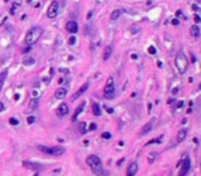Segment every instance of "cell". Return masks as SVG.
<instances>
[{
	"label": "cell",
	"instance_id": "83f0119b",
	"mask_svg": "<svg viewBox=\"0 0 201 176\" xmlns=\"http://www.w3.org/2000/svg\"><path fill=\"white\" fill-rule=\"evenodd\" d=\"M147 51H149V54H152V55H154V54H156V48H154L153 45H150V47H149V50H147Z\"/></svg>",
	"mask_w": 201,
	"mask_h": 176
},
{
	"label": "cell",
	"instance_id": "2e32d148",
	"mask_svg": "<svg viewBox=\"0 0 201 176\" xmlns=\"http://www.w3.org/2000/svg\"><path fill=\"white\" fill-rule=\"evenodd\" d=\"M190 35H192L193 37H198V36H200V29H198L197 25H193V26L190 28Z\"/></svg>",
	"mask_w": 201,
	"mask_h": 176
},
{
	"label": "cell",
	"instance_id": "4dcf8cb0",
	"mask_svg": "<svg viewBox=\"0 0 201 176\" xmlns=\"http://www.w3.org/2000/svg\"><path fill=\"white\" fill-rule=\"evenodd\" d=\"M19 6V3H15L14 4V7H11V14H15V8Z\"/></svg>",
	"mask_w": 201,
	"mask_h": 176
},
{
	"label": "cell",
	"instance_id": "3957f363",
	"mask_svg": "<svg viewBox=\"0 0 201 176\" xmlns=\"http://www.w3.org/2000/svg\"><path fill=\"white\" fill-rule=\"evenodd\" d=\"M175 66H176L178 72L179 73H186L187 72V68H189V61H187L186 55L183 54L182 51H179L175 57Z\"/></svg>",
	"mask_w": 201,
	"mask_h": 176
},
{
	"label": "cell",
	"instance_id": "44dd1931",
	"mask_svg": "<svg viewBox=\"0 0 201 176\" xmlns=\"http://www.w3.org/2000/svg\"><path fill=\"white\" fill-rule=\"evenodd\" d=\"M6 77H7V70H4V72L0 75V91H2V88H3V84H4Z\"/></svg>",
	"mask_w": 201,
	"mask_h": 176
},
{
	"label": "cell",
	"instance_id": "6da1fadb",
	"mask_svg": "<svg viewBox=\"0 0 201 176\" xmlns=\"http://www.w3.org/2000/svg\"><path fill=\"white\" fill-rule=\"evenodd\" d=\"M85 162H87L88 167H91L92 172L96 173V175H106L108 173L105 171H102V162H101V158L98 155H88Z\"/></svg>",
	"mask_w": 201,
	"mask_h": 176
},
{
	"label": "cell",
	"instance_id": "ba28073f",
	"mask_svg": "<svg viewBox=\"0 0 201 176\" xmlns=\"http://www.w3.org/2000/svg\"><path fill=\"white\" fill-rule=\"evenodd\" d=\"M88 87H90V83H84V84H83V85H81L80 88H79V91H77V92H76L75 95L72 96V101H76V99H77V98H80V96L83 95V94H84L85 91L88 90Z\"/></svg>",
	"mask_w": 201,
	"mask_h": 176
},
{
	"label": "cell",
	"instance_id": "4316f807",
	"mask_svg": "<svg viewBox=\"0 0 201 176\" xmlns=\"http://www.w3.org/2000/svg\"><path fill=\"white\" fill-rule=\"evenodd\" d=\"M68 43H69L70 45H73V44L76 43V37H75V36H70V37H69V40H68Z\"/></svg>",
	"mask_w": 201,
	"mask_h": 176
},
{
	"label": "cell",
	"instance_id": "e0dca14e",
	"mask_svg": "<svg viewBox=\"0 0 201 176\" xmlns=\"http://www.w3.org/2000/svg\"><path fill=\"white\" fill-rule=\"evenodd\" d=\"M186 134H187V132L185 131V129H180V131L178 132V135H176V140L179 142V143L185 140V138H186Z\"/></svg>",
	"mask_w": 201,
	"mask_h": 176
},
{
	"label": "cell",
	"instance_id": "8992f818",
	"mask_svg": "<svg viewBox=\"0 0 201 176\" xmlns=\"http://www.w3.org/2000/svg\"><path fill=\"white\" fill-rule=\"evenodd\" d=\"M58 10H59V3L55 0V2H51V4L48 6L47 12H45V14H47V17L50 19H52V18H55V17L58 15Z\"/></svg>",
	"mask_w": 201,
	"mask_h": 176
},
{
	"label": "cell",
	"instance_id": "f546056e",
	"mask_svg": "<svg viewBox=\"0 0 201 176\" xmlns=\"http://www.w3.org/2000/svg\"><path fill=\"white\" fill-rule=\"evenodd\" d=\"M110 136H112V135L109 134V132H103V134H102V138H103V139H110Z\"/></svg>",
	"mask_w": 201,
	"mask_h": 176
},
{
	"label": "cell",
	"instance_id": "484cf974",
	"mask_svg": "<svg viewBox=\"0 0 201 176\" xmlns=\"http://www.w3.org/2000/svg\"><path fill=\"white\" fill-rule=\"evenodd\" d=\"M10 124H11V125H18L19 122H18V120H17V118H12V117H11V118H10Z\"/></svg>",
	"mask_w": 201,
	"mask_h": 176
},
{
	"label": "cell",
	"instance_id": "9a60e30c",
	"mask_svg": "<svg viewBox=\"0 0 201 176\" xmlns=\"http://www.w3.org/2000/svg\"><path fill=\"white\" fill-rule=\"evenodd\" d=\"M112 55V45H106L105 51H103V61H108Z\"/></svg>",
	"mask_w": 201,
	"mask_h": 176
},
{
	"label": "cell",
	"instance_id": "ffe728a7",
	"mask_svg": "<svg viewBox=\"0 0 201 176\" xmlns=\"http://www.w3.org/2000/svg\"><path fill=\"white\" fill-rule=\"evenodd\" d=\"M84 106H85V103H81L80 106H79V108L76 109V111H75V116H73V120H76V118H77V116H79V114L81 113V111H83V109H84Z\"/></svg>",
	"mask_w": 201,
	"mask_h": 176
},
{
	"label": "cell",
	"instance_id": "b9f144b4",
	"mask_svg": "<svg viewBox=\"0 0 201 176\" xmlns=\"http://www.w3.org/2000/svg\"><path fill=\"white\" fill-rule=\"evenodd\" d=\"M198 2H201V0H198Z\"/></svg>",
	"mask_w": 201,
	"mask_h": 176
},
{
	"label": "cell",
	"instance_id": "9c48e42d",
	"mask_svg": "<svg viewBox=\"0 0 201 176\" xmlns=\"http://www.w3.org/2000/svg\"><path fill=\"white\" fill-rule=\"evenodd\" d=\"M153 125H154L153 120H152V121H149V122H146V124H145V125L141 128V131H139V135H146V134H149V132L153 129Z\"/></svg>",
	"mask_w": 201,
	"mask_h": 176
},
{
	"label": "cell",
	"instance_id": "7a4b0ae2",
	"mask_svg": "<svg viewBox=\"0 0 201 176\" xmlns=\"http://www.w3.org/2000/svg\"><path fill=\"white\" fill-rule=\"evenodd\" d=\"M43 35V29L40 26H33L32 29H29V32L25 36V43L28 45H32L40 39V36Z\"/></svg>",
	"mask_w": 201,
	"mask_h": 176
},
{
	"label": "cell",
	"instance_id": "d6a6232c",
	"mask_svg": "<svg viewBox=\"0 0 201 176\" xmlns=\"http://www.w3.org/2000/svg\"><path fill=\"white\" fill-rule=\"evenodd\" d=\"M172 25H174V26H176V25H179V21H178L176 18H175V19H172Z\"/></svg>",
	"mask_w": 201,
	"mask_h": 176
},
{
	"label": "cell",
	"instance_id": "cb8c5ba5",
	"mask_svg": "<svg viewBox=\"0 0 201 176\" xmlns=\"http://www.w3.org/2000/svg\"><path fill=\"white\" fill-rule=\"evenodd\" d=\"M85 129H87V124H85V122H81L80 124V132L81 134H85Z\"/></svg>",
	"mask_w": 201,
	"mask_h": 176
},
{
	"label": "cell",
	"instance_id": "603a6c76",
	"mask_svg": "<svg viewBox=\"0 0 201 176\" xmlns=\"http://www.w3.org/2000/svg\"><path fill=\"white\" fill-rule=\"evenodd\" d=\"M35 63V58H26V59H24V65L25 66H30Z\"/></svg>",
	"mask_w": 201,
	"mask_h": 176
},
{
	"label": "cell",
	"instance_id": "d590c367",
	"mask_svg": "<svg viewBox=\"0 0 201 176\" xmlns=\"http://www.w3.org/2000/svg\"><path fill=\"white\" fill-rule=\"evenodd\" d=\"M95 128H96L95 124H91V125H90V129H95Z\"/></svg>",
	"mask_w": 201,
	"mask_h": 176
},
{
	"label": "cell",
	"instance_id": "5bb4252c",
	"mask_svg": "<svg viewBox=\"0 0 201 176\" xmlns=\"http://www.w3.org/2000/svg\"><path fill=\"white\" fill-rule=\"evenodd\" d=\"M22 165H24L25 168H28V169H40V168H42L40 164H33V162H29V161H24Z\"/></svg>",
	"mask_w": 201,
	"mask_h": 176
},
{
	"label": "cell",
	"instance_id": "f35d334b",
	"mask_svg": "<svg viewBox=\"0 0 201 176\" xmlns=\"http://www.w3.org/2000/svg\"><path fill=\"white\" fill-rule=\"evenodd\" d=\"M183 105V102H178V105H176V108H180V106H182Z\"/></svg>",
	"mask_w": 201,
	"mask_h": 176
},
{
	"label": "cell",
	"instance_id": "8fae6325",
	"mask_svg": "<svg viewBox=\"0 0 201 176\" xmlns=\"http://www.w3.org/2000/svg\"><path fill=\"white\" fill-rule=\"evenodd\" d=\"M66 94H68V90H66L65 87H61V88H58L57 91H55V94H54V96L57 99H63L66 96Z\"/></svg>",
	"mask_w": 201,
	"mask_h": 176
},
{
	"label": "cell",
	"instance_id": "836d02e7",
	"mask_svg": "<svg viewBox=\"0 0 201 176\" xmlns=\"http://www.w3.org/2000/svg\"><path fill=\"white\" fill-rule=\"evenodd\" d=\"M175 15H176V17H180V15H182V10H176Z\"/></svg>",
	"mask_w": 201,
	"mask_h": 176
},
{
	"label": "cell",
	"instance_id": "1f68e13d",
	"mask_svg": "<svg viewBox=\"0 0 201 176\" xmlns=\"http://www.w3.org/2000/svg\"><path fill=\"white\" fill-rule=\"evenodd\" d=\"M194 21H196V22H200V21H201V18H200V15H197V14H196V15H194Z\"/></svg>",
	"mask_w": 201,
	"mask_h": 176
},
{
	"label": "cell",
	"instance_id": "e575fe53",
	"mask_svg": "<svg viewBox=\"0 0 201 176\" xmlns=\"http://www.w3.org/2000/svg\"><path fill=\"white\" fill-rule=\"evenodd\" d=\"M192 8H193V10H194V11H201V10H200V8H198V7H197V6H194V4H193V6H192Z\"/></svg>",
	"mask_w": 201,
	"mask_h": 176
},
{
	"label": "cell",
	"instance_id": "8d00e7d4",
	"mask_svg": "<svg viewBox=\"0 0 201 176\" xmlns=\"http://www.w3.org/2000/svg\"><path fill=\"white\" fill-rule=\"evenodd\" d=\"M3 109H4V105H3V103H2V102H0V111L3 110Z\"/></svg>",
	"mask_w": 201,
	"mask_h": 176
},
{
	"label": "cell",
	"instance_id": "ab89813d",
	"mask_svg": "<svg viewBox=\"0 0 201 176\" xmlns=\"http://www.w3.org/2000/svg\"><path fill=\"white\" fill-rule=\"evenodd\" d=\"M30 50V45H29V47H26V48H25V50H24V52H28V51H29Z\"/></svg>",
	"mask_w": 201,
	"mask_h": 176
},
{
	"label": "cell",
	"instance_id": "277c9868",
	"mask_svg": "<svg viewBox=\"0 0 201 176\" xmlns=\"http://www.w3.org/2000/svg\"><path fill=\"white\" fill-rule=\"evenodd\" d=\"M37 150H40L42 153L47 155H51V157H59L65 153V149L61 146H52V147H48V146H43V144H39L37 146Z\"/></svg>",
	"mask_w": 201,
	"mask_h": 176
},
{
	"label": "cell",
	"instance_id": "4fadbf2b",
	"mask_svg": "<svg viewBox=\"0 0 201 176\" xmlns=\"http://www.w3.org/2000/svg\"><path fill=\"white\" fill-rule=\"evenodd\" d=\"M136 172H138V164H136V162L129 164L128 171H127V175H128V176H134V175H136Z\"/></svg>",
	"mask_w": 201,
	"mask_h": 176
},
{
	"label": "cell",
	"instance_id": "74e56055",
	"mask_svg": "<svg viewBox=\"0 0 201 176\" xmlns=\"http://www.w3.org/2000/svg\"><path fill=\"white\" fill-rule=\"evenodd\" d=\"M91 17H92V12H91V11H90V12H88V15H87V18H88V19H90V18H91Z\"/></svg>",
	"mask_w": 201,
	"mask_h": 176
},
{
	"label": "cell",
	"instance_id": "30bf717a",
	"mask_svg": "<svg viewBox=\"0 0 201 176\" xmlns=\"http://www.w3.org/2000/svg\"><path fill=\"white\" fill-rule=\"evenodd\" d=\"M68 111H69V108H68V105H66V103H61L59 106H58V109H57V114L59 117L66 116V114H68Z\"/></svg>",
	"mask_w": 201,
	"mask_h": 176
},
{
	"label": "cell",
	"instance_id": "d6986e66",
	"mask_svg": "<svg viewBox=\"0 0 201 176\" xmlns=\"http://www.w3.org/2000/svg\"><path fill=\"white\" fill-rule=\"evenodd\" d=\"M92 113L95 114V116H101V108H99V105L98 103H92Z\"/></svg>",
	"mask_w": 201,
	"mask_h": 176
},
{
	"label": "cell",
	"instance_id": "7c38bea8",
	"mask_svg": "<svg viewBox=\"0 0 201 176\" xmlns=\"http://www.w3.org/2000/svg\"><path fill=\"white\" fill-rule=\"evenodd\" d=\"M77 29H79V26H77V24H76L75 21H69L68 24H66V30H68V32L76 33V32H77Z\"/></svg>",
	"mask_w": 201,
	"mask_h": 176
},
{
	"label": "cell",
	"instance_id": "52a82bcc",
	"mask_svg": "<svg viewBox=\"0 0 201 176\" xmlns=\"http://www.w3.org/2000/svg\"><path fill=\"white\" fill-rule=\"evenodd\" d=\"M189 169H190V158L185 157V160H183V167L180 168V171H179V176H185L187 172H189Z\"/></svg>",
	"mask_w": 201,
	"mask_h": 176
},
{
	"label": "cell",
	"instance_id": "5b68a950",
	"mask_svg": "<svg viewBox=\"0 0 201 176\" xmlns=\"http://www.w3.org/2000/svg\"><path fill=\"white\" fill-rule=\"evenodd\" d=\"M103 95H105L106 99H112L114 96V80H113V77H109L108 81H106L105 90H103Z\"/></svg>",
	"mask_w": 201,
	"mask_h": 176
},
{
	"label": "cell",
	"instance_id": "7402d4cb",
	"mask_svg": "<svg viewBox=\"0 0 201 176\" xmlns=\"http://www.w3.org/2000/svg\"><path fill=\"white\" fill-rule=\"evenodd\" d=\"M156 157H157V153H156V151L150 153V154H149V157H147V162H149V164H153V162H154V160H156Z\"/></svg>",
	"mask_w": 201,
	"mask_h": 176
},
{
	"label": "cell",
	"instance_id": "60d3db41",
	"mask_svg": "<svg viewBox=\"0 0 201 176\" xmlns=\"http://www.w3.org/2000/svg\"><path fill=\"white\" fill-rule=\"evenodd\" d=\"M4 2H8V0H4Z\"/></svg>",
	"mask_w": 201,
	"mask_h": 176
},
{
	"label": "cell",
	"instance_id": "d4e9b609",
	"mask_svg": "<svg viewBox=\"0 0 201 176\" xmlns=\"http://www.w3.org/2000/svg\"><path fill=\"white\" fill-rule=\"evenodd\" d=\"M36 106H37V99H32V101H30L29 108H30V109H35Z\"/></svg>",
	"mask_w": 201,
	"mask_h": 176
},
{
	"label": "cell",
	"instance_id": "ac0fdd59",
	"mask_svg": "<svg viewBox=\"0 0 201 176\" xmlns=\"http://www.w3.org/2000/svg\"><path fill=\"white\" fill-rule=\"evenodd\" d=\"M120 15H121V10H114L110 15V19L112 21H117V19L120 18Z\"/></svg>",
	"mask_w": 201,
	"mask_h": 176
},
{
	"label": "cell",
	"instance_id": "f1b7e54d",
	"mask_svg": "<svg viewBox=\"0 0 201 176\" xmlns=\"http://www.w3.org/2000/svg\"><path fill=\"white\" fill-rule=\"evenodd\" d=\"M35 122V116H29L28 117V124H33Z\"/></svg>",
	"mask_w": 201,
	"mask_h": 176
}]
</instances>
